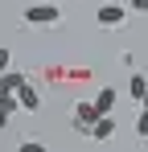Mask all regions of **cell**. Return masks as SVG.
Here are the masks:
<instances>
[{
	"mask_svg": "<svg viewBox=\"0 0 148 152\" xmlns=\"http://www.w3.org/2000/svg\"><path fill=\"white\" fill-rule=\"evenodd\" d=\"M25 21L29 25H58L62 21V8L58 4H29L25 8Z\"/></svg>",
	"mask_w": 148,
	"mask_h": 152,
	"instance_id": "cell-1",
	"label": "cell"
},
{
	"mask_svg": "<svg viewBox=\"0 0 148 152\" xmlns=\"http://www.w3.org/2000/svg\"><path fill=\"white\" fill-rule=\"evenodd\" d=\"M99 115H103V111H99L95 103H78V107H74V127H78L82 136H91V127H95Z\"/></svg>",
	"mask_w": 148,
	"mask_h": 152,
	"instance_id": "cell-2",
	"label": "cell"
},
{
	"mask_svg": "<svg viewBox=\"0 0 148 152\" xmlns=\"http://www.w3.org/2000/svg\"><path fill=\"white\" fill-rule=\"evenodd\" d=\"M127 21V4H99V25L103 29H119Z\"/></svg>",
	"mask_w": 148,
	"mask_h": 152,
	"instance_id": "cell-3",
	"label": "cell"
},
{
	"mask_svg": "<svg viewBox=\"0 0 148 152\" xmlns=\"http://www.w3.org/2000/svg\"><path fill=\"white\" fill-rule=\"evenodd\" d=\"M111 136H115V119L111 115H99L95 127H91V140H111Z\"/></svg>",
	"mask_w": 148,
	"mask_h": 152,
	"instance_id": "cell-4",
	"label": "cell"
},
{
	"mask_svg": "<svg viewBox=\"0 0 148 152\" xmlns=\"http://www.w3.org/2000/svg\"><path fill=\"white\" fill-rule=\"evenodd\" d=\"M21 107H25V111H41V91L25 82V86H21Z\"/></svg>",
	"mask_w": 148,
	"mask_h": 152,
	"instance_id": "cell-5",
	"label": "cell"
},
{
	"mask_svg": "<svg viewBox=\"0 0 148 152\" xmlns=\"http://www.w3.org/2000/svg\"><path fill=\"white\" fill-rule=\"evenodd\" d=\"M21 86H25V74H17V70H4V78H0V91L21 95Z\"/></svg>",
	"mask_w": 148,
	"mask_h": 152,
	"instance_id": "cell-6",
	"label": "cell"
},
{
	"mask_svg": "<svg viewBox=\"0 0 148 152\" xmlns=\"http://www.w3.org/2000/svg\"><path fill=\"white\" fill-rule=\"evenodd\" d=\"M115 99H119V95H115V86H103V91L95 95V107L103 111V115H111V107H115Z\"/></svg>",
	"mask_w": 148,
	"mask_h": 152,
	"instance_id": "cell-7",
	"label": "cell"
},
{
	"mask_svg": "<svg viewBox=\"0 0 148 152\" xmlns=\"http://www.w3.org/2000/svg\"><path fill=\"white\" fill-rule=\"evenodd\" d=\"M127 91H132V99H136V103H144V95H148V78H144V74H132Z\"/></svg>",
	"mask_w": 148,
	"mask_h": 152,
	"instance_id": "cell-8",
	"label": "cell"
},
{
	"mask_svg": "<svg viewBox=\"0 0 148 152\" xmlns=\"http://www.w3.org/2000/svg\"><path fill=\"white\" fill-rule=\"evenodd\" d=\"M136 136H148V107L140 103V115H136Z\"/></svg>",
	"mask_w": 148,
	"mask_h": 152,
	"instance_id": "cell-9",
	"label": "cell"
},
{
	"mask_svg": "<svg viewBox=\"0 0 148 152\" xmlns=\"http://www.w3.org/2000/svg\"><path fill=\"white\" fill-rule=\"evenodd\" d=\"M127 8H132V12H148V0H132Z\"/></svg>",
	"mask_w": 148,
	"mask_h": 152,
	"instance_id": "cell-10",
	"label": "cell"
},
{
	"mask_svg": "<svg viewBox=\"0 0 148 152\" xmlns=\"http://www.w3.org/2000/svg\"><path fill=\"white\" fill-rule=\"evenodd\" d=\"M144 107H148V95H144Z\"/></svg>",
	"mask_w": 148,
	"mask_h": 152,
	"instance_id": "cell-11",
	"label": "cell"
}]
</instances>
